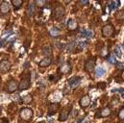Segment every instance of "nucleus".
Wrapping results in <instances>:
<instances>
[{
  "label": "nucleus",
  "mask_w": 124,
  "mask_h": 123,
  "mask_svg": "<svg viewBox=\"0 0 124 123\" xmlns=\"http://www.w3.org/2000/svg\"><path fill=\"white\" fill-rule=\"evenodd\" d=\"M19 116H20V118L23 119L24 121H30L33 118L34 112L30 108H23V109L20 110Z\"/></svg>",
  "instance_id": "1"
},
{
  "label": "nucleus",
  "mask_w": 124,
  "mask_h": 123,
  "mask_svg": "<svg viewBox=\"0 0 124 123\" xmlns=\"http://www.w3.org/2000/svg\"><path fill=\"white\" fill-rule=\"evenodd\" d=\"M52 14H53V17H54V18L60 19V18H62V17L64 16V14H65V10H64V8L62 7V5H57V6L54 8V10H53Z\"/></svg>",
  "instance_id": "2"
},
{
  "label": "nucleus",
  "mask_w": 124,
  "mask_h": 123,
  "mask_svg": "<svg viewBox=\"0 0 124 123\" xmlns=\"http://www.w3.org/2000/svg\"><path fill=\"white\" fill-rule=\"evenodd\" d=\"M115 32V27L112 24H106L102 28V36L104 38H110L114 35Z\"/></svg>",
  "instance_id": "3"
},
{
  "label": "nucleus",
  "mask_w": 124,
  "mask_h": 123,
  "mask_svg": "<svg viewBox=\"0 0 124 123\" xmlns=\"http://www.w3.org/2000/svg\"><path fill=\"white\" fill-rule=\"evenodd\" d=\"M71 110H72V105H69V106H66L65 108H63L62 111H61V113H60L59 120L60 121H65L68 118Z\"/></svg>",
  "instance_id": "4"
},
{
  "label": "nucleus",
  "mask_w": 124,
  "mask_h": 123,
  "mask_svg": "<svg viewBox=\"0 0 124 123\" xmlns=\"http://www.w3.org/2000/svg\"><path fill=\"white\" fill-rule=\"evenodd\" d=\"M17 89H18V84H17V82H16L15 80L11 79V80L7 83V88H6V90H7V91H8L9 93H13V92L15 91Z\"/></svg>",
  "instance_id": "5"
},
{
  "label": "nucleus",
  "mask_w": 124,
  "mask_h": 123,
  "mask_svg": "<svg viewBox=\"0 0 124 123\" xmlns=\"http://www.w3.org/2000/svg\"><path fill=\"white\" fill-rule=\"evenodd\" d=\"M30 85H31V81L29 78H23L19 84H18V90L19 91H25V90H28L30 88Z\"/></svg>",
  "instance_id": "6"
},
{
  "label": "nucleus",
  "mask_w": 124,
  "mask_h": 123,
  "mask_svg": "<svg viewBox=\"0 0 124 123\" xmlns=\"http://www.w3.org/2000/svg\"><path fill=\"white\" fill-rule=\"evenodd\" d=\"M11 69V63L8 60H3L0 62V72L7 73Z\"/></svg>",
  "instance_id": "7"
},
{
  "label": "nucleus",
  "mask_w": 124,
  "mask_h": 123,
  "mask_svg": "<svg viewBox=\"0 0 124 123\" xmlns=\"http://www.w3.org/2000/svg\"><path fill=\"white\" fill-rule=\"evenodd\" d=\"M95 67V59L94 58H90L89 59L86 64H85V70L88 72H91Z\"/></svg>",
  "instance_id": "8"
},
{
  "label": "nucleus",
  "mask_w": 124,
  "mask_h": 123,
  "mask_svg": "<svg viewBox=\"0 0 124 123\" xmlns=\"http://www.w3.org/2000/svg\"><path fill=\"white\" fill-rule=\"evenodd\" d=\"M80 83H81V77H78V76L72 77L68 81V85L71 89H76L80 85Z\"/></svg>",
  "instance_id": "9"
},
{
  "label": "nucleus",
  "mask_w": 124,
  "mask_h": 123,
  "mask_svg": "<svg viewBox=\"0 0 124 123\" xmlns=\"http://www.w3.org/2000/svg\"><path fill=\"white\" fill-rule=\"evenodd\" d=\"M79 103H80V106H81L82 108H87V107H89L90 104V95H88V94L84 95V96L80 99Z\"/></svg>",
  "instance_id": "10"
},
{
  "label": "nucleus",
  "mask_w": 124,
  "mask_h": 123,
  "mask_svg": "<svg viewBox=\"0 0 124 123\" xmlns=\"http://www.w3.org/2000/svg\"><path fill=\"white\" fill-rule=\"evenodd\" d=\"M70 69H71V65H70L69 62H66V63H63L60 66L59 71L62 74H67L68 72H70Z\"/></svg>",
  "instance_id": "11"
},
{
  "label": "nucleus",
  "mask_w": 124,
  "mask_h": 123,
  "mask_svg": "<svg viewBox=\"0 0 124 123\" xmlns=\"http://www.w3.org/2000/svg\"><path fill=\"white\" fill-rule=\"evenodd\" d=\"M111 113H112V111H111L110 108H108V107L107 108H103L96 114V117H109L111 115Z\"/></svg>",
  "instance_id": "12"
},
{
  "label": "nucleus",
  "mask_w": 124,
  "mask_h": 123,
  "mask_svg": "<svg viewBox=\"0 0 124 123\" xmlns=\"http://www.w3.org/2000/svg\"><path fill=\"white\" fill-rule=\"evenodd\" d=\"M11 11V7H10V4L6 1H3L1 4H0V13L2 14H6L8 13H10Z\"/></svg>",
  "instance_id": "13"
},
{
  "label": "nucleus",
  "mask_w": 124,
  "mask_h": 123,
  "mask_svg": "<svg viewBox=\"0 0 124 123\" xmlns=\"http://www.w3.org/2000/svg\"><path fill=\"white\" fill-rule=\"evenodd\" d=\"M59 107L60 105L58 103H52L49 105V108H48V116L51 117L52 115H54L58 110H59Z\"/></svg>",
  "instance_id": "14"
},
{
  "label": "nucleus",
  "mask_w": 124,
  "mask_h": 123,
  "mask_svg": "<svg viewBox=\"0 0 124 123\" xmlns=\"http://www.w3.org/2000/svg\"><path fill=\"white\" fill-rule=\"evenodd\" d=\"M67 27H68V29H69L70 31H74V30H76V29H77V27H78L77 21H76L75 19H73V18L69 19V20L67 21Z\"/></svg>",
  "instance_id": "15"
},
{
  "label": "nucleus",
  "mask_w": 124,
  "mask_h": 123,
  "mask_svg": "<svg viewBox=\"0 0 124 123\" xmlns=\"http://www.w3.org/2000/svg\"><path fill=\"white\" fill-rule=\"evenodd\" d=\"M42 54L45 56V58H50L52 55V47L50 45H45L42 48Z\"/></svg>",
  "instance_id": "16"
},
{
  "label": "nucleus",
  "mask_w": 124,
  "mask_h": 123,
  "mask_svg": "<svg viewBox=\"0 0 124 123\" xmlns=\"http://www.w3.org/2000/svg\"><path fill=\"white\" fill-rule=\"evenodd\" d=\"M51 63H52L51 58H43V59L39 63V65H40L41 67H47V66H49V65H51Z\"/></svg>",
  "instance_id": "17"
},
{
  "label": "nucleus",
  "mask_w": 124,
  "mask_h": 123,
  "mask_svg": "<svg viewBox=\"0 0 124 123\" xmlns=\"http://www.w3.org/2000/svg\"><path fill=\"white\" fill-rule=\"evenodd\" d=\"M49 34H50V36L53 37V38H58V37L61 36V31H60V29L57 28V27H52V28L49 30Z\"/></svg>",
  "instance_id": "18"
},
{
  "label": "nucleus",
  "mask_w": 124,
  "mask_h": 123,
  "mask_svg": "<svg viewBox=\"0 0 124 123\" xmlns=\"http://www.w3.org/2000/svg\"><path fill=\"white\" fill-rule=\"evenodd\" d=\"M81 36L82 37H85L87 39H90L91 37H93V32L90 31V30H84L81 32Z\"/></svg>",
  "instance_id": "19"
},
{
  "label": "nucleus",
  "mask_w": 124,
  "mask_h": 123,
  "mask_svg": "<svg viewBox=\"0 0 124 123\" xmlns=\"http://www.w3.org/2000/svg\"><path fill=\"white\" fill-rule=\"evenodd\" d=\"M119 5H120V2L119 1H112V2L109 3V8H110L111 11H113V10L117 9L119 7Z\"/></svg>",
  "instance_id": "20"
},
{
  "label": "nucleus",
  "mask_w": 124,
  "mask_h": 123,
  "mask_svg": "<svg viewBox=\"0 0 124 123\" xmlns=\"http://www.w3.org/2000/svg\"><path fill=\"white\" fill-rule=\"evenodd\" d=\"M21 100H22V102H23L24 104H30V103L32 102V100H33V97H32V95L28 94V95L23 96Z\"/></svg>",
  "instance_id": "21"
},
{
  "label": "nucleus",
  "mask_w": 124,
  "mask_h": 123,
  "mask_svg": "<svg viewBox=\"0 0 124 123\" xmlns=\"http://www.w3.org/2000/svg\"><path fill=\"white\" fill-rule=\"evenodd\" d=\"M116 19L117 20H124V9L123 10H120L118 11L117 13H116Z\"/></svg>",
  "instance_id": "22"
},
{
  "label": "nucleus",
  "mask_w": 124,
  "mask_h": 123,
  "mask_svg": "<svg viewBox=\"0 0 124 123\" xmlns=\"http://www.w3.org/2000/svg\"><path fill=\"white\" fill-rule=\"evenodd\" d=\"M105 74V69L103 68V67H98L96 70H95V75H96V77H102L103 75Z\"/></svg>",
  "instance_id": "23"
},
{
  "label": "nucleus",
  "mask_w": 124,
  "mask_h": 123,
  "mask_svg": "<svg viewBox=\"0 0 124 123\" xmlns=\"http://www.w3.org/2000/svg\"><path fill=\"white\" fill-rule=\"evenodd\" d=\"M107 60L110 64H113V65H116L117 64V58H116V55L115 54H111L109 57H107Z\"/></svg>",
  "instance_id": "24"
},
{
  "label": "nucleus",
  "mask_w": 124,
  "mask_h": 123,
  "mask_svg": "<svg viewBox=\"0 0 124 123\" xmlns=\"http://www.w3.org/2000/svg\"><path fill=\"white\" fill-rule=\"evenodd\" d=\"M12 4L14 7V9H18L19 7H21V5L23 4V2L21 0H12Z\"/></svg>",
  "instance_id": "25"
},
{
  "label": "nucleus",
  "mask_w": 124,
  "mask_h": 123,
  "mask_svg": "<svg viewBox=\"0 0 124 123\" xmlns=\"http://www.w3.org/2000/svg\"><path fill=\"white\" fill-rule=\"evenodd\" d=\"M35 4H36L39 8H43V7L46 5V1H43V0H36Z\"/></svg>",
  "instance_id": "26"
},
{
  "label": "nucleus",
  "mask_w": 124,
  "mask_h": 123,
  "mask_svg": "<svg viewBox=\"0 0 124 123\" xmlns=\"http://www.w3.org/2000/svg\"><path fill=\"white\" fill-rule=\"evenodd\" d=\"M87 45H88V42H87V41H80V42L78 43L77 47L79 48V50H83V49H85V48L87 47Z\"/></svg>",
  "instance_id": "27"
},
{
  "label": "nucleus",
  "mask_w": 124,
  "mask_h": 123,
  "mask_svg": "<svg viewBox=\"0 0 124 123\" xmlns=\"http://www.w3.org/2000/svg\"><path fill=\"white\" fill-rule=\"evenodd\" d=\"M34 11H35V9H34V4H33V3H30V4H29V9H28L29 14H30V15H33Z\"/></svg>",
  "instance_id": "28"
},
{
  "label": "nucleus",
  "mask_w": 124,
  "mask_h": 123,
  "mask_svg": "<svg viewBox=\"0 0 124 123\" xmlns=\"http://www.w3.org/2000/svg\"><path fill=\"white\" fill-rule=\"evenodd\" d=\"M115 54H116V56H117V57H121V50H120V48L118 47V46H116V48H115Z\"/></svg>",
  "instance_id": "29"
},
{
  "label": "nucleus",
  "mask_w": 124,
  "mask_h": 123,
  "mask_svg": "<svg viewBox=\"0 0 124 123\" xmlns=\"http://www.w3.org/2000/svg\"><path fill=\"white\" fill-rule=\"evenodd\" d=\"M118 118L120 120H124V107L120 109V111L118 113Z\"/></svg>",
  "instance_id": "30"
},
{
  "label": "nucleus",
  "mask_w": 124,
  "mask_h": 123,
  "mask_svg": "<svg viewBox=\"0 0 124 123\" xmlns=\"http://www.w3.org/2000/svg\"><path fill=\"white\" fill-rule=\"evenodd\" d=\"M97 85H98L97 87H98L99 89H101V90H105V89H106V84H105L104 82H101V83H98Z\"/></svg>",
  "instance_id": "31"
},
{
  "label": "nucleus",
  "mask_w": 124,
  "mask_h": 123,
  "mask_svg": "<svg viewBox=\"0 0 124 123\" xmlns=\"http://www.w3.org/2000/svg\"><path fill=\"white\" fill-rule=\"evenodd\" d=\"M116 65H117V67L118 69H123V64H122L121 62H117Z\"/></svg>",
  "instance_id": "32"
},
{
  "label": "nucleus",
  "mask_w": 124,
  "mask_h": 123,
  "mask_svg": "<svg viewBox=\"0 0 124 123\" xmlns=\"http://www.w3.org/2000/svg\"><path fill=\"white\" fill-rule=\"evenodd\" d=\"M2 123H9V120L7 118H2Z\"/></svg>",
  "instance_id": "33"
},
{
  "label": "nucleus",
  "mask_w": 124,
  "mask_h": 123,
  "mask_svg": "<svg viewBox=\"0 0 124 123\" xmlns=\"http://www.w3.org/2000/svg\"><path fill=\"white\" fill-rule=\"evenodd\" d=\"M121 79L124 81V70L122 71V73H121Z\"/></svg>",
  "instance_id": "34"
},
{
  "label": "nucleus",
  "mask_w": 124,
  "mask_h": 123,
  "mask_svg": "<svg viewBox=\"0 0 124 123\" xmlns=\"http://www.w3.org/2000/svg\"><path fill=\"white\" fill-rule=\"evenodd\" d=\"M80 3H81V4H88L89 2H88V1H81Z\"/></svg>",
  "instance_id": "35"
},
{
  "label": "nucleus",
  "mask_w": 124,
  "mask_h": 123,
  "mask_svg": "<svg viewBox=\"0 0 124 123\" xmlns=\"http://www.w3.org/2000/svg\"><path fill=\"white\" fill-rule=\"evenodd\" d=\"M1 110H2V109H1V106H0V113H1Z\"/></svg>",
  "instance_id": "36"
},
{
  "label": "nucleus",
  "mask_w": 124,
  "mask_h": 123,
  "mask_svg": "<svg viewBox=\"0 0 124 123\" xmlns=\"http://www.w3.org/2000/svg\"><path fill=\"white\" fill-rule=\"evenodd\" d=\"M122 47H123V49H124V42H123V45H122Z\"/></svg>",
  "instance_id": "37"
},
{
  "label": "nucleus",
  "mask_w": 124,
  "mask_h": 123,
  "mask_svg": "<svg viewBox=\"0 0 124 123\" xmlns=\"http://www.w3.org/2000/svg\"><path fill=\"white\" fill-rule=\"evenodd\" d=\"M0 84H1V79H0Z\"/></svg>",
  "instance_id": "38"
},
{
  "label": "nucleus",
  "mask_w": 124,
  "mask_h": 123,
  "mask_svg": "<svg viewBox=\"0 0 124 123\" xmlns=\"http://www.w3.org/2000/svg\"><path fill=\"white\" fill-rule=\"evenodd\" d=\"M41 123H43V122H41Z\"/></svg>",
  "instance_id": "39"
}]
</instances>
